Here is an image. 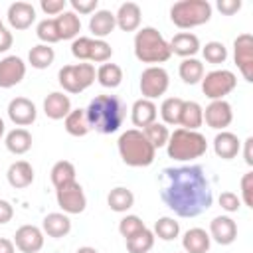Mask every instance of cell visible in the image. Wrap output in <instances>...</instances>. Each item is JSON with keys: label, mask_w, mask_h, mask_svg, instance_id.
<instances>
[{"label": "cell", "mask_w": 253, "mask_h": 253, "mask_svg": "<svg viewBox=\"0 0 253 253\" xmlns=\"http://www.w3.org/2000/svg\"><path fill=\"white\" fill-rule=\"evenodd\" d=\"M160 198L180 217H198L211 208L213 194L202 166H170L158 178Z\"/></svg>", "instance_id": "obj_1"}, {"label": "cell", "mask_w": 253, "mask_h": 253, "mask_svg": "<svg viewBox=\"0 0 253 253\" xmlns=\"http://www.w3.org/2000/svg\"><path fill=\"white\" fill-rule=\"evenodd\" d=\"M89 126L101 134H113L123 126L126 109L115 95H97L85 109Z\"/></svg>", "instance_id": "obj_2"}, {"label": "cell", "mask_w": 253, "mask_h": 253, "mask_svg": "<svg viewBox=\"0 0 253 253\" xmlns=\"http://www.w3.org/2000/svg\"><path fill=\"white\" fill-rule=\"evenodd\" d=\"M117 148H119L123 162L126 166H132V168L150 166L154 162V156H156V148L148 142L144 132L138 128L125 130L117 140Z\"/></svg>", "instance_id": "obj_3"}, {"label": "cell", "mask_w": 253, "mask_h": 253, "mask_svg": "<svg viewBox=\"0 0 253 253\" xmlns=\"http://www.w3.org/2000/svg\"><path fill=\"white\" fill-rule=\"evenodd\" d=\"M166 150H168L170 158L186 162V160H194V158L204 156L208 150V142H206V136L198 130L176 128L174 132H170V138L166 142Z\"/></svg>", "instance_id": "obj_4"}, {"label": "cell", "mask_w": 253, "mask_h": 253, "mask_svg": "<svg viewBox=\"0 0 253 253\" xmlns=\"http://www.w3.org/2000/svg\"><path fill=\"white\" fill-rule=\"evenodd\" d=\"M134 55L142 63H162L172 55V51L162 34L156 28L146 26L134 36Z\"/></svg>", "instance_id": "obj_5"}, {"label": "cell", "mask_w": 253, "mask_h": 253, "mask_svg": "<svg viewBox=\"0 0 253 253\" xmlns=\"http://www.w3.org/2000/svg\"><path fill=\"white\" fill-rule=\"evenodd\" d=\"M211 4L208 0H180L170 8V20L182 30H190L210 22Z\"/></svg>", "instance_id": "obj_6"}, {"label": "cell", "mask_w": 253, "mask_h": 253, "mask_svg": "<svg viewBox=\"0 0 253 253\" xmlns=\"http://www.w3.org/2000/svg\"><path fill=\"white\" fill-rule=\"evenodd\" d=\"M97 77V71L93 67V63H73V65H63L57 73L59 85L63 87V91L67 93H83L87 87L93 85Z\"/></svg>", "instance_id": "obj_7"}, {"label": "cell", "mask_w": 253, "mask_h": 253, "mask_svg": "<svg viewBox=\"0 0 253 253\" xmlns=\"http://www.w3.org/2000/svg\"><path fill=\"white\" fill-rule=\"evenodd\" d=\"M237 85V77L229 69H213L202 77V91L208 99L219 101L229 95Z\"/></svg>", "instance_id": "obj_8"}, {"label": "cell", "mask_w": 253, "mask_h": 253, "mask_svg": "<svg viewBox=\"0 0 253 253\" xmlns=\"http://www.w3.org/2000/svg\"><path fill=\"white\" fill-rule=\"evenodd\" d=\"M170 77L168 71L160 65H150L140 73V93L142 99H156L168 91Z\"/></svg>", "instance_id": "obj_9"}, {"label": "cell", "mask_w": 253, "mask_h": 253, "mask_svg": "<svg viewBox=\"0 0 253 253\" xmlns=\"http://www.w3.org/2000/svg\"><path fill=\"white\" fill-rule=\"evenodd\" d=\"M55 198H57V206L63 210V213L67 215H75V213H81L85 211L87 208V198H85V192L81 188V184L75 180L67 186H61L55 190Z\"/></svg>", "instance_id": "obj_10"}, {"label": "cell", "mask_w": 253, "mask_h": 253, "mask_svg": "<svg viewBox=\"0 0 253 253\" xmlns=\"http://www.w3.org/2000/svg\"><path fill=\"white\" fill-rule=\"evenodd\" d=\"M233 59L245 81H253V36L239 34L233 42Z\"/></svg>", "instance_id": "obj_11"}, {"label": "cell", "mask_w": 253, "mask_h": 253, "mask_svg": "<svg viewBox=\"0 0 253 253\" xmlns=\"http://www.w3.org/2000/svg\"><path fill=\"white\" fill-rule=\"evenodd\" d=\"M204 121L210 128H215V130H225L231 121H233V111H231V105L225 101V99H219V101H211L206 111H204Z\"/></svg>", "instance_id": "obj_12"}, {"label": "cell", "mask_w": 253, "mask_h": 253, "mask_svg": "<svg viewBox=\"0 0 253 253\" xmlns=\"http://www.w3.org/2000/svg\"><path fill=\"white\" fill-rule=\"evenodd\" d=\"M26 77V63L18 55H6L0 59V89H10Z\"/></svg>", "instance_id": "obj_13"}, {"label": "cell", "mask_w": 253, "mask_h": 253, "mask_svg": "<svg viewBox=\"0 0 253 253\" xmlns=\"http://www.w3.org/2000/svg\"><path fill=\"white\" fill-rule=\"evenodd\" d=\"M38 117V109L36 105L26 99V97H14L10 103H8V119L16 125V126H28L36 121Z\"/></svg>", "instance_id": "obj_14"}, {"label": "cell", "mask_w": 253, "mask_h": 253, "mask_svg": "<svg viewBox=\"0 0 253 253\" xmlns=\"http://www.w3.org/2000/svg\"><path fill=\"white\" fill-rule=\"evenodd\" d=\"M14 245L22 253H38L43 247V231L36 225H22L14 233Z\"/></svg>", "instance_id": "obj_15"}, {"label": "cell", "mask_w": 253, "mask_h": 253, "mask_svg": "<svg viewBox=\"0 0 253 253\" xmlns=\"http://www.w3.org/2000/svg\"><path fill=\"white\" fill-rule=\"evenodd\" d=\"M210 239L219 245H231L237 239V223L229 215H217L210 221Z\"/></svg>", "instance_id": "obj_16"}, {"label": "cell", "mask_w": 253, "mask_h": 253, "mask_svg": "<svg viewBox=\"0 0 253 253\" xmlns=\"http://www.w3.org/2000/svg\"><path fill=\"white\" fill-rule=\"evenodd\" d=\"M8 24L14 30H28L36 20V8L30 2H14L8 6Z\"/></svg>", "instance_id": "obj_17"}, {"label": "cell", "mask_w": 253, "mask_h": 253, "mask_svg": "<svg viewBox=\"0 0 253 253\" xmlns=\"http://www.w3.org/2000/svg\"><path fill=\"white\" fill-rule=\"evenodd\" d=\"M71 111V101L65 93L61 91H53L49 93L45 99H43V113L47 119L51 121H59V119H65Z\"/></svg>", "instance_id": "obj_18"}, {"label": "cell", "mask_w": 253, "mask_h": 253, "mask_svg": "<svg viewBox=\"0 0 253 253\" xmlns=\"http://www.w3.org/2000/svg\"><path fill=\"white\" fill-rule=\"evenodd\" d=\"M140 18H142V12H140V6L136 2H125V4H121L119 10H117V14H115V22H117V26L123 32H134V30H138Z\"/></svg>", "instance_id": "obj_19"}, {"label": "cell", "mask_w": 253, "mask_h": 253, "mask_svg": "<svg viewBox=\"0 0 253 253\" xmlns=\"http://www.w3.org/2000/svg\"><path fill=\"white\" fill-rule=\"evenodd\" d=\"M168 45H170V51H172V53H176V55H180V57H184V59L194 57V55L200 51V40H198L196 34H190V32H180V34H176V36L168 42Z\"/></svg>", "instance_id": "obj_20"}, {"label": "cell", "mask_w": 253, "mask_h": 253, "mask_svg": "<svg viewBox=\"0 0 253 253\" xmlns=\"http://www.w3.org/2000/svg\"><path fill=\"white\" fill-rule=\"evenodd\" d=\"M241 150V142L237 138V134L229 132V130H219L213 138V152L223 158V160H231L239 154Z\"/></svg>", "instance_id": "obj_21"}, {"label": "cell", "mask_w": 253, "mask_h": 253, "mask_svg": "<svg viewBox=\"0 0 253 253\" xmlns=\"http://www.w3.org/2000/svg\"><path fill=\"white\" fill-rule=\"evenodd\" d=\"M156 115H158V109L154 105V101L150 99H138L132 103V109H130V121L134 126H148L156 121Z\"/></svg>", "instance_id": "obj_22"}, {"label": "cell", "mask_w": 253, "mask_h": 253, "mask_svg": "<svg viewBox=\"0 0 253 253\" xmlns=\"http://www.w3.org/2000/svg\"><path fill=\"white\" fill-rule=\"evenodd\" d=\"M6 178H8V184L12 188H18V190L28 188L34 182V168L26 160H16L14 164H10V168L6 172Z\"/></svg>", "instance_id": "obj_23"}, {"label": "cell", "mask_w": 253, "mask_h": 253, "mask_svg": "<svg viewBox=\"0 0 253 253\" xmlns=\"http://www.w3.org/2000/svg\"><path fill=\"white\" fill-rule=\"evenodd\" d=\"M42 231L47 233L49 237H65L69 231H71V219L67 213H59V211H53V213H47L42 221Z\"/></svg>", "instance_id": "obj_24"}, {"label": "cell", "mask_w": 253, "mask_h": 253, "mask_svg": "<svg viewBox=\"0 0 253 253\" xmlns=\"http://www.w3.org/2000/svg\"><path fill=\"white\" fill-rule=\"evenodd\" d=\"M210 233L202 227H192L182 237V247L186 253H208L210 251Z\"/></svg>", "instance_id": "obj_25"}, {"label": "cell", "mask_w": 253, "mask_h": 253, "mask_svg": "<svg viewBox=\"0 0 253 253\" xmlns=\"http://www.w3.org/2000/svg\"><path fill=\"white\" fill-rule=\"evenodd\" d=\"M115 28H117V22H115V14L113 12H109V10H97V12H93V16L89 20V30L95 36V40L107 38Z\"/></svg>", "instance_id": "obj_26"}, {"label": "cell", "mask_w": 253, "mask_h": 253, "mask_svg": "<svg viewBox=\"0 0 253 253\" xmlns=\"http://www.w3.org/2000/svg\"><path fill=\"white\" fill-rule=\"evenodd\" d=\"M55 26H57V34L59 40H75L81 32V20L73 10H65L59 16L53 18Z\"/></svg>", "instance_id": "obj_27"}, {"label": "cell", "mask_w": 253, "mask_h": 253, "mask_svg": "<svg viewBox=\"0 0 253 253\" xmlns=\"http://www.w3.org/2000/svg\"><path fill=\"white\" fill-rule=\"evenodd\" d=\"M204 123V109L196 101H184L182 113H180V126L188 130H198Z\"/></svg>", "instance_id": "obj_28"}, {"label": "cell", "mask_w": 253, "mask_h": 253, "mask_svg": "<svg viewBox=\"0 0 253 253\" xmlns=\"http://www.w3.org/2000/svg\"><path fill=\"white\" fill-rule=\"evenodd\" d=\"M107 204H109V208H111L113 211L125 213V211H128V210L134 206V194H132L128 188H125V186H117V188H113V190L109 192Z\"/></svg>", "instance_id": "obj_29"}, {"label": "cell", "mask_w": 253, "mask_h": 253, "mask_svg": "<svg viewBox=\"0 0 253 253\" xmlns=\"http://www.w3.org/2000/svg\"><path fill=\"white\" fill-rule=\"evenodd\" d=\"M63 125H65V130L71 136H85L91 130L85 109H71L69 115L63 119Z\"/></svg>", "instance_id": "obj_30"}, {"label": "cell", "mask_w": 253, "mask_h": 253, "mask_svg": "<svg viewBox=\"0 0 253 253\" xmlns=\"http://www.w3.org/2000/svg\"><path fill=\"white\" fill-rule=\"evenodd\" d=\"M6 148L12 154H26L32 148V134L26 128H14L6 134Z\"/></svg>", "instance_id": "obj_31"}, {"label": "cell", "mask_w": 253, "mask_h": 253, "mask_svg": "<svg viewBox=\"0 0 253 253\" xmlns=\"http://www.w3.org/2000/svg\"><path fill=\"white\" fill-rule=\"evenodd\" d=\"M49 178H51V184L55 186V190L61 186H67V184L75 182V166L69 160H59L51 166Z\"/></svg>", "instance_id": "obj_32"}, {"label": "cell", "mask_w": 253, "mask_h": 253, "mask_svg": "<svg viewBox=\"0 0 253 253\" xmlns=\"http://www.w3.org/2000/svg\"><path fill=\"white\" fill-rule=\"evenodd\" d=\"M53 59H55V51H53V47H49L45 43L34 45L28 53V61L34 69H47L53 63Z\"/></svg>", "instance_id": "obj_33"}, {"label": "cell", "mask_w": 253, "mask_h": 253, "mask_svg": "<svg viewBox=\"0 0 253 253\" xmlns=\"http://www.w3.org/2000/svg\"><path fill=\"white\" fill-rule=\"evenodd\" d=\"M178 73L182 77L184 83L188 85H196L202 81L204 77V63L196 57H188V59H182L180 67H178Z\"/></svg>", "instance_id": "obj_34"}, {"label": "cell", "mask_w": 253, "mask_h": 253, "mask_svg": "<svg viewBox=\"0 0 253 253\" xmlns=\"http://www.w3.org/2000/svg\"><path fill=\"white\" fill-rule=\"evenodd\" d=\"M97 81L107 87V89H115L123 83V69L117 63H103L97 69Z\"/></svg>", "instance_id": "obj_35"}, {"label": "cell", "mask_w": 253, "mask_h": 253, "mask_svg": "<svg viewBox=\"0 0 253 253\" xmlns=\"http://www.w3.org/2000/svg\"><path fill=\"white\" fill-rule=\"evenodd\" d=\"M182 105H184V99H180V97H168V99L162 101L160 117H162L164 125H178L180 123Z\"/></svg>", "instance_id": "obj_36"}, {"label": "cell", "mask_w": 253, "mask_h": 253, "mask_svg": "<svg viewBox=\"0 0 253 253\" xmlns=\"http://www.w3.org/2000/svg\"><path fill=\"white\" fill-rule=\"evenodd\" d=\"M152 245H154V233L150 229H146V227L142 231H138L136 235L126 239L128 253H148L152 249Z\"/></svg>", "instance_id": "obj_37"}, {"label": "cell", "mask_w": 253, "mask_h": 253, "mask_svg": "<svg viewBox=\"0 0 253 253\" xmlns=\"http://www.w3.org/2000/svg\"><path fill=\"white\" fill-rule=\"evenodd\" d=\"M142 132H144V136L148 138V142H150L154 148H162V146H166V142H168V138H170V130H168V126H166L164 123H158V121H154L152 125L144 126Z\"/></svg>", "instance_id": "obj_38"}, {"label": "cell", "mask_w": 253, "mask_h": 253, "mask_svg": "<svg viewBox=\"0 0 253 253\" xmlns=\"http://www.w3.org/2000/svg\"><path fill=\"white\" fill-rule=\"evenodd\" d=\"M152 233L158 235L162 241H172V239H176L178 233H180V223H178L174 217L164 215V217L156 219V223H154V231H152Z\"/></svg>", "instance_id": "obj_39"}, {"label": "cell", "mask_w": 253, "mask_h": 253, "mask_svg": "<svg viewBox=\"0 0 253 253\" xmlns=\"http://www.w3.org/2000/svg\"><path fill=\"white\" fill-rule=\"evenodd\" d=\"M36 34H38V38L42 40V43H45V45H51V43L61 42L53 18H45V20H42V22L38 24V28H36Z\"/></svg>", "instance_id": "obj_40"}, {"label": "cell", "mask_w": 253, "mask_h": 253, "mask_svg": "<svg viewBox=\"0 0 253 253\" xmlns=\"http://www.w3.org/2000/svg\"><path fill=\"white\" fill-rule=\"evenodd\" d=\"M202 53H204V59L208 63H223L227 59V47L221 43V42H208L204 47H202Z\"/></svg>", "instance_id": "obj_41"}, {"label": "cell", "mask_w": 253, "mask_h": 253, "mask_svg": "<svg viewBox=\"0 0 253 253\" xmlns=\"http://www.w3.org/2000/svg\"><path fill=\"white\" fill-rule=\"evenodd\" d=\"M144 227H146V225H144V221H142L138 215H125V217L119 221V233H121L125 239L136 235V233L142 231Z\"/></svg>", "instance_id": "obj_42"}, {"label": "cell", "mask_w": 253, "mask_h": 253, "mask_svg": "<svg viewBox=\"0 0 253 253\" xmlns=\"http://www.w3.org/2000/svg\"><path fill=\"white\" fill-rule=\"evenodd\" d=\"M91 47H93V38L79 36V38H75L73 43H71V53H73V57H77L79 61H89V57H91Z\"/></svg>", "instance_id": "obj_43"}, {"label": "cell", "mask_w": 253, "mask_h": 253, "mask_svg": "<svg viewBox=\"0 0 253 253\" xmlns=\"http://www.w3.org/2000/svg\"><path fill=\"white\" fill-rule=\"evenodd\" d=\"M113 55V47L105 42V40H95L93 38V47H91V57L89 61H97V63H105L109 61Z\"/></svg>", "instance_id": "obj_44"}, {"label": "cell", "mask_w": 253, "mask_h": 253, "mask_svg": "<svg viewBox=\"0 0 253 253\" xmlns=\"http://www.w3.org/2000/svg\"><path fill=\"white\" fill-rule=\"evenodd\" d=\"M247 208H253V172L243 174L241 178V198Z\"/></svg>", "instance_id": "obj_45"}, {"label": "cell", "mask_w": 253, "mask_h": 253, "mask_svg": "<svg viewBox=\"0 0 253 253\" xmlns=\"http://www.w3.org/2000/svg\"><path fill=\"white\" fill-rule=\"evenodd\" d=\"M219 206H221V210L233 213V211H237L241 208V200L233 192H221L219 194Z\"/></svg>", "instance_id": "obj_46"}, {"label": "cell", "mask_w": 253, "mask_h": 253, "mask_svg": "<svg viewBox=\"0 0 253 253\" xmlns=\"http://www.w3.org/2000/svg\"><path fill=\"white\" fill-rule=\"evenodd\" d=\"M65 6H67L65 0H42L40 2V8L47 16H59L61 12H65Z\"/></svg>", "instance_id": "obj_47"}, {"label": "cell", "mask_w": 253, "mask_h": 253, "mask_svg": "<svg viewBox=\"0 0 253 253\" xmlns=\"http://www.w3.org/2000/svg\"><path fill=\"white\" fill-rule=\"evenodd\" d=\"M71 4V8H73V12L77 14H93V12H97V6H99V0H71L69 2Z\"/></svg>", "instance_id": "obj_48"}, {"label": "cell", "mask_w": 253, "mask_h": 253, "mask_svg": "<svg viewBox=\"0 0 253 253\" xmlns=\"http://www.w3.org/2000/svg\"><path fill=\"white\" fill-rule=\"evenodd\" d=\"M215 6H217V10H219L221 14L233 16V14H237V12L241 10V0H217Z\"/></svg>", "instance_id": "obj_49"}, {"label": "cell", "mask_w": 253, "mask_h": 253, "mask_svg": "<svg viewBox=\"0 0 253 253\" xmlns=\"http://www.w3.org/2000/svg\"><path fill=\"white\" fill-rule=\"evenodd\" d=\"M12 217H14V208H12V204L6 202V200H0V225L8 223Z\"/></svg>", "instance_id": "obj_50"}, {"label": "cell", "mask_w": 253, "mask_h": 253, "mask_svg": "<svg viewBox=\"0 0 253 253\" xmlns=\"http://www.w3.org/2000/svg\"><path fill=\"white\" fill-rule=\"evenodd\" d=\"M12 42H14L12 32H10V30H6V28H2V30H0V53L8 51V49L12 47Z\"/></svg>", "instance_id": "obj_51"}, {"label": "cell", "mask_w": 253, "mask_h": 253, "mask_svg": "<svg viewBox=\"0 0 253 253\" xmlns=\"http://www.w3.org/2000/svg\"><path fill=\"white\" fill-rule=\"evenodd\" d=\"M251 148H253V136L245 138V142H243V158H245L247 166H253V152H251Z\"/></svg>", "instance_id": "obj_52"}, {"label": "cell", "mask_w": 253, "mask_h": 253, "mask_svg": "<svg viewBox=\"0 0 253 253\" xmlns=\"http://www.w3.org/2000/svg\"><path fill=\"white\" fill-rule=\"evenodd\" d=\"M0 253H16V245L12 239L0 237Z\"/></svg>", "instance_id": "obj_53"}, {"label": "cell", "mask_w": 253, "mask_h": 253, "mask_svg": "<svg viewBox=\"0 0 253 253\" xmlns=\"http://www.w3.org/2000/svg\"><path fill=\"white\" fill-rule=\"evenodd\" d=\"M77 253H99L95 247H89V245H85V247H79L77 249Z\"/></svg>", "instance_id": "obj_54"}, {"label": "cell", "mask_w": 253, "mask_h": 253, "mask_svg": "<svg viewBox=\"0 0 253 253\" xmlns=\"http://www.w3.org/2000/svg\"><path fill=\"white\" fill-rule=\"evenodd\" d=\"M4 128H6V126H4V121H2V117H0V138L4 136Z\"/></svg>", "instance_id": "obj_55"}, {"label": "cell", "mask_w": 253, "mask_h": 253, "mask_svg": "<svg viewBox=\"0 0 253 253\" xmlns=\"http://www.w3.org/2000/svg\"><path fill=\"white\" fill-rule=\"evenodd\" d=\"M2 28H4V26H2V20H0V30H2Z\"/></svg>", "instance_id": "obj_56"}]
</instances>
